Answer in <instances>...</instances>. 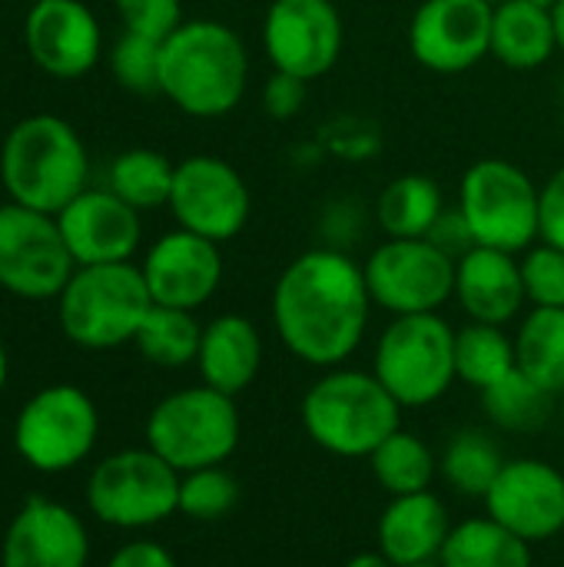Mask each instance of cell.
Here are the masks:
<instances>
[{
    "label": "cell",
    "instance_id": "47",
    "mask_svg": "<svg viewBox=\"0 0 564 567\" xmlns=\"http://www.w3.org/2000/svg\"><path fill=\"white\" fill-rule=\"evenodd\" d=\"M416 567H442L439 561H432V565H416Z\"/></svg>",
    "mask_w": 564,
    "mask_h": 567
},
{
    "label": "cell",
    "instance_id": "26",
    "mask_svg": "<svg viewBox=\"0 0 564 567\" xmlns=\"http://www.w3.org/2000/svg\"><path fill=\"white\" fill-rule=\"evenodd\" d=\"M442 567H535L532 545L499 525L495 518H469L452 528L442 555Z\"/></svg>",
    "mask_w": 564,
    "mask_h": 567
},
{
    "label": "cell",
    "instance_id": "46",
    "mask_svg": "<svg viewBox=\"0 0 564 567\" xmlns=\"http://www.w3.org/2000/svg\"><path fill=\"white\" fill-rule=\"evenodd\" d=\"M558 412H562V425H564V392L558 395Z\"/></svg>",
    "mask_w": 564,
    "mask_h": 567
},
{
    "label": "cell",
    "instance_id": "12",
    "mask_svg": "<svg viewBox=\"0 0 564 567\" xmlns=\"http://www.w3.org/2000/svg\"><path fill=\"white\" fill-rule=\"evenodd\" d=\"M369 296L392 316L439 312L455 296V259L429 239H386L362 262Z\"/></svg>",
    "mask_w": 564,
    "mask_h": 567
},
{
    "label": "cell",
    "instance_id": "17",
    "mask_svg": "<svg viewBox=\"0 0 564 567\" xmlns=\"http://www.w3.org/2000/svg\"><path fill=\"white\" fill-rule=\"evenodd\" d=\"M489 518L525 538L548 542L564 532V475L542 458H512L482 498Z\"/></svg>",
    "mask_w": 564,
    "mask_h": 567
},
{
    "label": "cell",
    "instance_id": "34",
    "mask_svg": "<svg viewBox=\"0 0 564 567\" xmlns=\"http://www.w3.org/2000/svg\"><path fill=\"white\" fill-rule=\"evenodd\" d=\"M239 505V482L223 468H196L180 475V512L193 522H219Z\"/></svg>",
    "mask_w": 564,
    "mask_h": 567
},
{
    "label": "cell",
    "instance_id": "2",
    "mask_svg": "<svg viewBox=\"0 0 564 567\" xmlns=\"http://www.w3.org/2000/svg\"><path fill=\"white\" fill-rule=\"evenodd\" d=\"M249 86L243 37L209 17L183 20L160 47V93L193 120L233 113Z\"/></svg>",
    "mask_w": 564,
    "mask_h": 567
},
{
    "label": "cell",
    "instance_id": "43",
    "mask_svg": "<svg viewBox=\"0 0 564 567\" xmlns=\"http://www.w3.org/2000/svg\"><path fill=\"white\" fill-rule=\"evenodd\" d=\"M552 27H555L558 50L564 53V0H555V7H552Z\"/></svg>",
    "mask_w": 564,
    "mask_h": 567
},
{
    "label": "cell",
    "instance_id": "22",
    "mask_svg": "<svg viewBox=\"0 0 564 567\" xmlns=\"http://www.w3.org/2000/svg\"><path fill=\"white\" fill-rule=\"evenodd\" d=\"M452 528L455 525L449 522L439 495H399L379 518V551L396 567L432 565L439 561Z\"/></svg>",
    "mask_w": 564,
    "mask_h": 567
},
{
    "label": "cell",
    "instance_id": "13",
    "mask_svg": "<svg viewBox=\"0 0 564 567\" xmlns=\"http://www.w3.org/2000/svg\"><path fill=\"white\" fill-rule=\"evenodd\" d=\"M170 213L180 229L213 243L236 239L253 213V196L243 173L213 153H196L176 163Z\"/></svg>",
    "mask_w": 564,
    "mask_h": 567
},
{
    "label": "cell",
    "instance_id": "30",
    "mask_svg": "<svg viewBox=\"0 0 564 567\" xmlns=\"http://www.w3.org/2000/svg\"><path fill=\"white\" fill-rule=\"evenodd\" d=\"M515 369V339H509L505 326L469 322L455 332V375L485 392L502 382Z\"/></svg>",
    "mask_w": 564,
    "mask_h": 567
},
{
    "label": "cell",
    "instance_id": "8",
    "mask_svg": "<svg viewBox=\"0 0 564 567\" xmlns=\"http://www.w3.org/2000/svg\"><path fill=\"white\" fill-rule=\"evenodd\" d=\"M86 508L110 528H153L180 512V472L150 445L123 449L96 462L90 472Z\"/></svg>",
    "mask_w": 564,
    "mask_h": 567
},
{
    "label": "cell",
    "instance_id": "7",
    "mask_svg": "<svg viewBox=\"0 0 564 567\" xmlns=\"http://www.w3.org/2000/svg\"><path fill=\"white\" fill-rule=\"evenodd\" d=\"M376 379L402 409L439 402L455 375V329L439 312L396 316L376 346Z\"/></svg>",
    "mask_w": 564,
    "mask_h": 567
},
{
    "label": "cell",
    "instance_id": "36",
    "mask_svg": "<svg viewBox=\"0 0 564 567\" xmlns=\"http://www.w3.org/2000/svg\"><path fill=\"white\" fill-rule=\"evenodd\" d=\"M522 282L532 309H564V249L548 243L525 249Z\"/></svg>",
    "mask_w": 564,
    "mask_h": 567
},
{
    "label": "cell",
    "instance_id": "23",
    "mask_svg": "<svg viewBox=\"0 0 564 567\" xmlns=\"http://www.w3.org/2000/svg\"><path fill=\"white\" fill-rule=\"evenodd\" d=\"M259 365H263V336L246 316L226 312L216 316L209 326H203V342L196 355L203 385L236 399L256 382Z\"/></svg>",
    "mask_w": 564,
    "mask_h": 567
},
{
    "label": "cell",
    "instance_id": "31",
    "mask_svg": "<svg viewBox=\"0 0 564 567\" xmlns=\"http://www.w3.org/2000/svg\"><path fill=\"white\" fill-rule=\"evenodd\" d=\"M369 465H372L376 482L392 498L416 495V492H429V485H432V478L439 472V462H435L432 449L419 435H412L406 429H399L396 435H389L369 455Z\"/></svg>",
    "mask_w": 564,
    "mask_h": 567
},
{
    "label": "cell",
    "instance_id": "38",
    "mask_svg": "<svg viewBox=\"0 0 564 567\" xmlns=\"http://www.w3.org/2000/svg\"><path fill=\"white\" fill-rule=\"evenodd\" d=\"M306 93H309V83H306V80H296V76H289V73L273 70V76H269L266 86H263V110H266L273 120H293V116L302 113Z\"/></svg>",
    "mask_w": 564,
    "mask_h": 567
},
{
    "label": "cell",
    "instance_id": "42",
    "mask_svg": "<svg viewBox=\"0 0 564 567\" xmlns=\"http://www.w3.org/2000/svg\"><path fill=\"white\" fill-rule=\"evenodd\" d=\"M346 567H396L382 551H359V555H352Z\"/></svg>",
    "mask_w": 564,
    "mask_h": 567
},
{
    "label": "cell",
    "instance_id": "24",
    "mask_svg": "<svg viewBox=\"0 0 564 567\" xmlns=\"http://www.w3.org/2000/svg\"><path fill=\"white\" fill-rule=\"evenodd\" d=\"M558 53L552 10L532 0H502L492 17V56L512 70H539Z\"/></svg>",
    "mask_w": 564,
    "mask_h": 567
},
{
    "label": "cell",
    "instance_id": "6",
    "mask_svg": "<svg viewBox=\"0 0 564 567\" xmlns=\"http://www.w3.org/2000/svg\"><path fill=\"white\" fill-rule=\"evenodd\" d=\"M243 425L236 399L209 385L166 395L146 419V445L180 475L223 465L239 445Z\"/></svg>",
    "mask_w": 564,
    "mask_h": 567
},
{
    "label": "cell",
    "instance_id": "48",
    "mask_svg": "<svg viewBox=\"0 0 564 567\" xmlns=\"http://www.w3.org/2000/svg\"><path fill=\"white\" fill-rule=\"evenodd\" d=\"M213 3H236V0H213Z\"/></svg>",
    "mask_w": 564,
    "mask_h": 567
},
{
    "label": "cell",
    "instance_id": "1",
    "mask_svg": "<svg viewBox=\"0 0 564 567\" xmlns=\"http://www.w3.org/2000/svg\"><path fill=\"white\" fill-rule=\"evenodd\" d=\"M372 296L362 266L332 246L296 256L273 289L279 342L316 369L342 365L366 339Z\"/></svg>",
    "mask_w": 564,
    "mask_h": 567
},
{
    "label": "cell",
    "instance_id": "11",
    "mask_svg": "<svg viewBox=\"0 0 564 567\" xmlns=\"http://www.w3.org/2000/svg\"><path fill=\"white\" fill-rule=\"evenodd\" d=\"M76 262L63 243L57 216L20 203L0 206V289L17 299H57Z\"/></svg>",
    "mask_w": 564,
    "mask_h": 567
},
{
    "label": "cell",
    "instance_id": "41",
    "mask_svg": "<svg viewBox=\"0 0 564 567\" xmlns=\"http://www.w3.org/2000/svg\"><path fill=\"white\" fill-rule=\"evenodd\" d=\"M106 567H180L176 558L156 542H130L113 551Z\"/></svg>",
    "mask_w": 564,
    "mask_h": 567
},
{
    "label": "cell",
    "instance_id": "25",
    "mask_svg": "<svg viewBox=\"0 0 564 567\" xmlns=\"http://www.w3.org/2000/svg\"><path fill=\"white\" fill-rule=\"evenodd\" d=\"M445 199L432 176L406 173L382 186L376 199V223L389 239H425L442 216Z\"/></svg>",
    "mask_w": 564,
    "mask_h": 567
},
{
    "label": "cell",
    "instance_id": "9",
    "mask_svg": "<svg viewBox=\"0 0 564 567\" xmlns=\"http://www.w3.org/2000/svg\"><path fill=\"white\" fill-rule=\"evenodd\" d=\"M459 209L465 213L479 246L525 252L539 239L542 186H535L522 166L489 156L465 169Z\"/></svg>",
    "mask_w": 564,
    "mask_h": 567
},
{
    "label": "cell",
    "instance_id": "5",
    "mask_svg": "<svg viewBox=\"0 0 564 567\" xmlns=\"http://www.w3.org/2000/svg\"><path fill=\"white\" fill-rule=\"evenodd\" d=\"M153 296L140 266L106 262V266H76L63 292L57 296L60 332L90 352L120 349L136 339Z\"/></svg>",
    "mask_w": 564,
    "mask_h": 567
},
{
    "label": "cell",
    "instance_id": "4",
    "mask_svg": "<svg viewBox=\"0 0 564 567\" xmlns=\"http://www.w3.org/2000/svg\"><path fill=\"white\" fill-rule=\"evenodd\" d=\"M306 435L339 458H369L389 435L402 429V405L376 379V372L329 369L302 399Z\"/></svg>",
    "mask_w": 564,
    "mask_h": 567
},
{
    "label": "cell",
    "instance_id": "37",
    "mask_svg": "<svg viewBox=\"0 0 564 567\" xmlns=\"http://www.w3.org/2000/svg\"><path fill=\"white\" fill-rule=\"evenodd\" d=\"M113 7L123 30L160 43L183 23V0H113Z\"/></svg>",
    "mask_w": 564,
    "mask_h": 567
},
{
    "label": "cell",
    "instance_id": "18",
    "mask_svg": "<svg viewBox=\"0 0 564 567\" xmlns=\"http://www.w3.org/2000/svg\"><path fill=\"white\" fill-rule=\"evenodd\" d=\"M140 272L156 306L196 312L223 282V252L219 243L176 226L146 249Z\"/></svg>",
    "mask_w": 564,
    "mask_h": 567
},
{
    "label": "cell",
    "instance_id": "28",
    "mask_svg": "<svg viewBox=\"0 0 564 567\" xmlns=\"http://www.w3.org/2000/svg\"><path fill=\"white\" fill-rule=\"evenodd\" d=\"M173 176H176V163L166 153L150 146H133L113 156L106 186L136 213H146V209L170 206Z\"/></svg>",
    "mask_w": 564,
    "mask_h": 567
},
{
    "label": "cell",
    "instance_id": "14",
    "mask_svg": "<svg viewBox=\"0 0 564 567\" xmlns=\"http://www.w3.org/2000/svg\"><path fill=\"white\" fill-rule=\"evenodd\" d=\"M346 47V23L332 0H273L263 17V50L273 70L296 80L326 76Z\"/></svg>",
    "mask_w": 564,
    "mask_h": 567
},
{
    "label": "cell",
    "instance_id": "32",
    "mask_svg": "<svg viewBox=\"0 0 564 567\" xmlns=\"http://www.w3.org/2000/svg\"><path fill=\"white\" fill-rule=\"evenodd\" d=\"M482 405H485V415L499 429H505V432H535V429H545V422L552 419L555 395L545 392L542 385H535L515 365L502 382H495V385H489L482 392Z\"/></svg>",
    "mask_w": 564,
    "mask_h": 567
},
{
    "label": "cell",
    "instance_id": "10",
    "mask_svg": "<svg viewBox=\"0 0 564 567\" xmlns=\"http://www.w3.org/2000/svg\"><path fill=\"white\" fill-rule=\"evenodd\" d=\"M96 435V402L70 382H57L30 395L13 422L17 455L43 475H60L80 465L93 452Z\"/></svg>",
    "mask_w": 564,
    "mask_h": 567
},
{
    "label": "cell",
    "instance_id": "39",
    "mask_svg": "<svg viewBox=\"0 0 564 567\" xmlns=\"http://www.w3.org/2000/svg\"><path fill=\"white\" fill-rule=\"evenodd\" d=\"M435 249H442L445 256H452L455 262L465 256V252H472L479 243H475V233H472V226H469V219H465V213L459 209V206H445L442 209V216L435 219V226L429 229V236H425Z\"/></svg>",
    "mask_w": 564,
    "mask_h": 567
},
{
    "label": "cell",
    "instance_id": "27",
    "mask_svg": "<svg viewBox=\"0 0 564 567\" xmlns=\"http://www.w3.org/2000/svg\"><path fill=\"white\" fill-rule=\"evenodd\" d=\"M515 365L535 385L564 392V309H532L515 332Z\"/></svg>",
    "mask_w": 564,
    "mask_h": 567
},
{
    "label": "cell",
    "instance_id": "45",
    "mask_svg": "<svg viewBox=\"0 0 564 567\" xmlns=\"http://www.w3.org/2000/svg\"><path fill=\"white\" fill-rule=\"evenodd\" d=\"M532 3H539V7H545V10H552V7H555V0H532Z\"/></svg>",
    "mask_w": 564,
    "mask_h": 567
},
{
    "label": "cell",
    "instance_id": "16",
    "mask_svg": "<svg viewBox=\"0 0 564 567\" xmlns=\"http://www.w3.org/2000/svg\"><path fill=\"white\" fill-rule=\"evenodd\" d=\"M23 43L53 80H80L103 56L100 20L83 0H37L23 17Z\"/></svg>",
    "mask_w": 564,
    "mask_h": 567
},
{
    "label": "cell",
    "instance_id": "15",
    "mask_svg": "<svg viewBox=\"0 0 564 567\" xmlns=\"http://www.w3.org/2000/svg\"><path fill=\"white\" fill-rule=\"evenodd\" d=\"M492 0H422L409 23V50L432 73H465L492 56Z\"/></svg>",
    "mask_w": 564,
    "mask_h": 567
},
{
    "label": "cell",
    "instance_id": "33",
    "mask_svg": "<svg viewBox=\"0 0 564 567\" xmlns=\"http://www.w3.org/2000/svg\"><path fill=\"white\" fill-rule=\"evenodd\" d=\"M502 468H505V458L499 445L482 432H459L445 445L442 462H439V472L449 482V488H455L465 498H485Z\"/></svg>",
    "mask_w": 564,
    "mask_h": 567
},
{
    "label": "cell",
    "instance_id": "35",
    "mask_svg": "<svg viewBox=\"0 0 564 567\" xmlns=\"http://www.w3.org/2000/svg\"><path fill=\"white\" fill-rule=\"evenodd\" d=\"M160 40L123 30L110 47V73L130 93H160Z\"/></svg>",
    "mask_w": 564,
    "mask_h": 567
},
{
    "label": "cell",
    "instance_id": "49",
    "mask_svg": "<svg viewBox=\"0 0 564 567\" xmlns=\"http://www.w3.org/2000/svg\"><path fill=\"white\" fill-rule=\"evenodd\" d=\"M492 3H502V0H492Z\"/></svg>",
    "mask_w": 564,
    "mask_h": 567
},
{
    "label": "cell",
    "instance_id": "20",
    "mask_svg": "<svg viewBox=\"0 0 564 567\" xmlns=\"http://www.w3.org/2000/svg\"><path fill=\"white\" fill-rule=\"evenodd\" d=\"M90 535L76 512L50 498H30L7 525L0 567H86Z\"/></svg>",
    "mask_w": 564,
    "mask_h": 567
},
{
    "label": "cell",
    "instance_id": "50",
    "mask_svg": "<svg viewBox=\"0 0 564 567\" xmlns=\"http://www.w3.org/2000/svg\"><path fill=\"white\" fill-rule=\"evenodd\" d=\"M562 93H564V86H562Z\"/></svg>",
    "mask_w": 564,
    "mask_h": 567
},
{
    "label": "cell",
    "instance_id": "29",
    "mask_svg": "<svg viewBox=\"0 0 564 567\" xmlns=\"http://www.w3.org/2000/svg\"><path fill=\"white\" fill-rule=\"evenodd\" d=\"M199 342H203V326L196 322L193 312L156 306V302L146 312V319L133 339L140 355L160 369H183V365L196 362Z\"/></svg>",
    "mask_w": 564,
    "mask_h": 567
},
{
    "label": "cell",
    "instance_id": "44",
    "mask_svg": "<svg viewBox=\"0 0 564 567\" xmlns=\"http://www.w3.org/2000/svg\"><path fill=\"white\" fill-rule=\"evenodd\" d=\"M7 375H10V359H7V349H3V342H0V392H3V385H7Z\"/></svg>",
    "mask_w": 564,
    "mask_h": 567
},
{
    "label": "cell",
    "instance_id": "21",
    "mask_svg": "<svg viewBox=\"0 0 564 567\" xmlns=\"http://www.w3.org/2000/svg\"><path fill=\"white\" fill-rule=\"evenodd\" d=\"M455 299L472 322L505 326L529 302L515 252L475 246L455 262Z\"/></svg>",
    "mask_w": 564,
    "mask_h": 567
},
{
    "label": "cell",
    "instance_id": "40",
    "mask_svg": "<svg viewBox=\"0 0 564 567\" xmlns=\"http://www.w3.org/2000/svg\"><path fill=\"white\" fill-rule=\"evenodd\" d=\"M539 239L564 249V163L542 186V213H539Z\"/></svg>",
    "mask_w": 564,
    "mask_h": 567
},
{
    "label": "cell",
    "instance_id": "3",
    "mask_svg": "<svg viewBox=\"0 0 564 567\" xmlns=\"http://www.w3.org/2000/svg\"><path fill=\"white\" fill-rule=\"evenodd\" d=\"M0 183L10 203L57 216L90 186L86 143L57 113L23 116L3 136Z\"/></svg>",
    "mask_w": 564,
    "mask_h": 567
},
{
    "label": "cell",
    "instance_id": "19",
    "mask_svg": "<svg viewBox=\"0 0 564 567\" xmlns=\"http://www.w3.org/2000/svg\"><path fill=\"white\" fill-rule=\"evenodd\" d=\"M57 226L76 266L130 262L143 239L140 213L110 186H86L70 206L57 213Z\"/></svg>",
    "mask_w": 564,
    "mask_h": 567
}]
</instances>
